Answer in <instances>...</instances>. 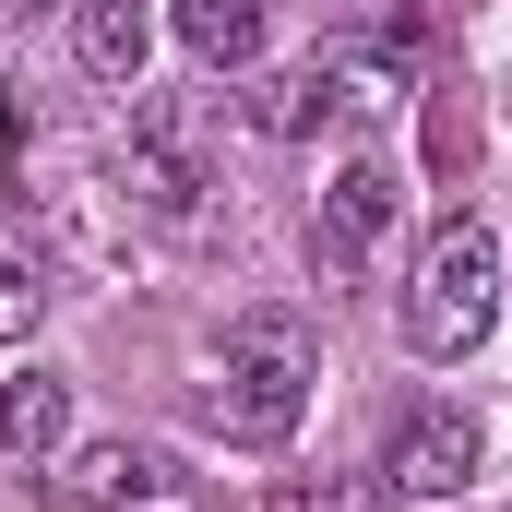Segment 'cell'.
<instances>
[{"label": "cell", "instance_id": "cell-1", "mask_svg": "<svg viewBox=\"0 0 512 512\" xmlns=\"http://www.w3.org/2000/svg\"><path fill=\"white\" fill-rule=\"evenodd\" d=\"M310 382H322V334H310L298 310H239V322H227V346H215L203 417H215L227 441L274 453V441L310 417Z\"/></svg>", "mask_w": 512, "mask_h": 512}, {"label": "cell", "instance_id": "cell-2", "mask_svg": "<svg viewBox=\"0 0 512 512\" xmlns=\"http://www.w3.org/2000/svg\"><path fill=\"white\" fill-rule=\"evenodd\" d=\"M501 286H512V251L489 215H453L441 239H429V262H417V286H405V346L417 358H477L489 334H501Z\"/></svg>", "mask_w": 512, "mask_h": 512}, {"label": "cell", "instance_id": "cell-3", "mask_svg": "<svg viewBox=\"0 0 512 512\" xmlns=\"http://www.w3.org/2000/svg\"><path fill=\"white\" fill-rule=\"evenodd\" d=\"M60 489L84 512H203V477L167 453V441H84L60 465Z\"/></svg>", "mask_w": 512, "mask_h": 512}, {"label": "cell", "instance_id": "cell-4", "mask_svg": "<svg viewBox=\"0 0 512 512\" xmlns=\"http://www.w3.org/2000/svg\"><path fill=\"white\" fill-rule=\"evenodd\" d=\"M477 417L465 405H405L393 417V441H382V489L393 501H453V489H477Z\"/></svg>", "mask_w": 512, "mask_h": 512}, {"label": "cell", "instance_id": "cell-5", "mask_svg": "<svg viewBox=\"0 0 512 512\" xmlns=\"http://www.w3.org/2000/svg\"><path fill=\"white\" fill-rule=\"evenodd\" d=\"M393 215H405V179H393V155H346L334 179H322V215H310V239L334 274H358V262L393 239Z\"/></svg>", "mask_w": 512, "mask_h": 512}, {"label": "cell", "instance_id": "cell-6", "mask_svg": "<svg viewBox=\"0 0 512 512\" xmlns=\"http://www.w3.org/2000/svg\"><path fill=\"white\" fill-rule=\"evenodd\" d=\"M155 0H72V60L96 72V84H143V60H155Z\"/></svg>", "mask_w": 512, "mask_h": 512}, {"label": "cell", "instance_id": "cell-7", "mask_svg": "<svg viewBox=\"0 0 512 512\" xmlns=\"http://www.w3.org/2000/svg\"><path fill=\"white\" fill-rule=\"evenodd\" d=\"M120 203H143L155 227H191V215H203V167H191V155H179L167 131L143 120V131L120 143Z\"/></svg>", "mask_w": 512, "mask_h": 512}, {"label": "cell", "instance_id": "cell-8", "mask_svg": "<svg viewBox=\"0 0 512 512\" xmlns=\"http://www.w3.org/2000/svg\"><path fill=\"white\" fill-rule=\"evenodd\" d=\"M60 441H72V382H60V370H12V382H0V453L48 465Z\"/></svg>", "mask_w": 512, "mask_h": 512}, {"label": "cell", "instance_id": "cell-9", "mask_svg": "<svg viewBox=\"0 0 512 512\" xmlns=\"http://www.w3.org/2000/svg\"><path fill=\"white\" fill-rule=\"evenodd\" d=\"M167 24H179V48L203 72H251L262 60V0H167Z\"/></svg>", "mask_w": 512, "mask_h": 512}, {"label": "cell", "instance_id": "cell-10", "mask_svg": "<svg viewBox=\"0 0 512 512\" xmlns=\"http://www.w3.org/2000/svg\"><path fill=\"white\" fill-rule=\"evenodd\" d=\"M346 108V84H334V60H298V72H262L251 84V131H274V143H298V131H322Z\"/></svg>", "mask_w": 512, "mask_h": 512}, {"label": "cell", "instance_id": "cell-11", "mask_svg": "<svg viewBox=\"0 0 512 512\" xmlns=\"http://www.w3.org/2000/svg\"><path fill=\"white\" fill-rule=\"evenodd\" d=\"M36 322H48V251L0 227V346H24Z\"/></svg>", "mask_w": 512, "mask_h": 512}, {"label": "cell", "instance_id": "cell-12", "mask_svg": "<svg viewBox=\"0 0 512 512\" xmlns=\"http://www.w3.org/2000/svg\"><path fill=\"white\" fill-rule=\"evenodd\" d=\"M262 512H370V477H286L262 489Z\"/></svg>", "mask_w": 512, "mask_h": 512}, {"label": "cell", "instance_id": "cell-13", "mask_svg": "<svg viewBox=\"0 0 512 512\" xmlns=\"http://www.w3.org/2000/svg\"><path fill=\"white\" fill-rule=\"evenodd\" d=\"M0 12H36V0H0Z\"/></svg>", "mask_w": 512, "mask_h": 512}]
</instances>
